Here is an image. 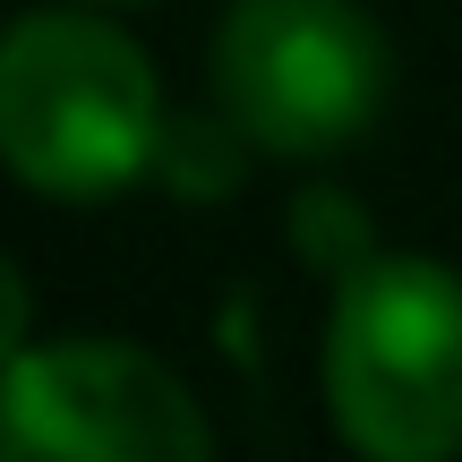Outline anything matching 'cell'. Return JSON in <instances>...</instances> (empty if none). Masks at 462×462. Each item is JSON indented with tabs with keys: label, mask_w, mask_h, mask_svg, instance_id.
Here are the masks:
<instances>
[{
	"label": "cell",
	"mask_w": 462,
	"mask_h": 462,
	"mask_svg": "<svg viewBox=\"0 0 462 462\" xmlns=\"http://www.w3.org/2000/svg\"><path fill=\"white\" fill-rule=\"evenodd\" d=\"M171 103L112 9H34L0 26V171L51 206H103L154 180Z\"/></svg>",
	"instance_id": "cell-1"
},
{
	"label": "cell",
	"mask_w": 462,
	"mask_h": 462,
	"mask_svg": "<svg viewBox=\"0 0 462 462\" xmlns=\"http://www.w3.org/2000/svg\"><path fill=\"white\" fill-rule=\"evenodd\" d=\"M86 9H146V0H86Z\"/></svg>",
	"instance_id": "cell-8"
},
{
	"label": "cell",
	"mask_w": 462,
	"mask_h": 462,
	"mask_svg": "<svg viewBox=\"0 0 462 462\" xmlns=\"http://www.w3.org/2000/svg\"><path fill=\"white\" fill-rule=\"evenodd\" d=\"M326 411L360 462H462V274L368 248L334 282Z\"/></svg>",
	"instance_id": "cell-2"
},
{
	"label": "cell",
	"mask_w": 462,
	"mask_h": 462,
	"mask_svg": "<svg viewBox=\"0 0 462 462\" xmlns=\"http://www.w3.org/2000/svg\"><path fill=\"white\" fill-rule=\"evenodd\" d=\"M26 326H34V291H26V265L0 248V368L26 351Z\"/></svg>",
	"instance_id": "cell-7"
},
{
	"label": "cell",
	"mask_w": 462,
	"mask_h": 462,
	"mask_svg": "<svg viewBox=\"0 0 462 462\" xmlns=\"http://www.w3.org/2000/svg\"><path fill=\"white\" fill-rule=\"evenodd\" d=\"M248 163H257L248 129L206 95V112H171L163 154H154V189H171V198H189V206H215V198H231V189L248 180Z\"/></svg>",
	"instance_id": "cell-5"
},
{
	"label": "cell",
	"mask_w": 462,
	"mask_h": 462,
	"mask_svg": "<svg viewBox=\"0 0 462 462\" xmlns=\"http://www.w3.org/2000/svg\"><path fill=\"white\" fill-rule=\"evenodd\" d=\"M206 95L274 163H334L394 95L385 26L360 0H231L206 43Z\"/></svg>",
	"instance_id": "cell-3"
},
{
	"label": "cell",
	"mask_w": 462,
	"mask_h": 462,
	"mask_svg": "<svg viewBox=\"0 0 462 462\" xmlns=\"http://www.w3.org/2000/svg\"><path fill=\"white\" fill-rule=\"evenodd\" d=\"M0 462H215V429L171 360L78 334L0 368Z\"/></svg>",
	"instance_id": "cell-4"
},
{
	"label": "cell",
	"mask_w": 462,
	"mask_h": 462,
	"mask_svg": "<svg viewBox=\"0 0 462 462\" xmlns=\"http://www.w3.org/2000/svg\"><path fill=\"white\" fill-rule=\"evenodd\" d=\"M291 240H300V257L317 265L326 282H343L351 265L368 257V215H360V198H343V189H300L291 198Z\"/></svg>",
	"instance_id": "cell-6"
}]
</instances>
